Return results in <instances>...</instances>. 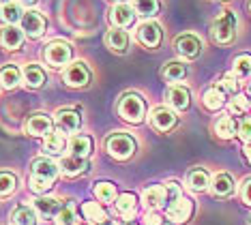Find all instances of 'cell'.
Segmentation results:
<instances>
[{
	"label": "cell",
	"mask_w": 251,
	"mask_h": 225,
	"mask_svg": "<svg viewBox=\"0 0 251 225\" xmlns=\"http://www.w3.org/2000/svg\"><path fill=\"white\" fill-rule=\"evenodd\" d=\"M174 50H176V54H178L180 58L193 60V58H198L200 51H202V41H200L198 34L182 32V34H178V37L174 39Z\"/></svg>",
	"instance_id": "7"
},
{
	"label": "cell",
	"mask_w": 251,
	"mask_h": 225,
	"mask_svg": "<svg viewBox=\"0 0 251 225\" xmlns=\"http://www.w3.org/2000/svg\"><path fill=\"white\" fill-rule=\"evenodd\" d=\"M43 58L50 67L54 69H62V67H69L71 58H73V48L71 43L67 41H52L45 45L43 50Z\"/></svg>",
	"instance_id": "5"
},
{
	"label": "cell",
	"mask_w": 251,
	"mask_h": 225,
	"mask_svg": "<svg viewBox=\"0 0 251 225\" xmlns=\"http://www.w3.org/2000/svg\"><path fill=\"white\" fill-rule=\"evenodd\" d=\"M105 45L114 51V54H125V51L129 50V34H127V30L112 28V30L105 34Z\"/></svg>",
	"instance_id": "25"
},
{
	"label": "cell",
	"mask_w": 251,
	"mask_h": 225,
	"mask_svg": "<svg viewBox=\"0 0 251 225\" xmlns=\"http://www.w3.org/2000/svg\"><path fill=\"white\" fill-rule=\"evenodd\" d=\"M93 193H95V198L99 200V201H103V204H110V201L116 200V187H114V182L110 180H99V182H95V187H93Z\"/></svg>",
	"instance_id": "34"
},
{
	"label": "cell",
	"mask_w": 251,
	"mask_h": 225,
	"mask_svg": "<svg viewBox=\"0 0 251 225\" xmlns=\"http://www.w3.org/2000/svg\"><path fill=\"white\" fill-rule=\"evenodd\" d=\"M82 215H84V219H88V221L95 225H103L107 221V212L103 210V206L97 204V201H84Z\"/></svg>",
	"instance_id": "29"
},
{
	"label": "cell",
	"mask_w": 251,
	"mask_h": 225,
	"mask_svg": "<svg viewBox=\"0 0 251 225\" xmlns=\"http://www.w3.org/2000/svg\"><path fill=\"white\" fill-rule=\"evenodd\" d=\"M54 125L58 126V131L62 135L65 133H75L82 129V116L75 109H58L54 116Z\"/></svg>",
	"instance_id": "14"
},
{
	"label": "cell",
	"mask_w": 251,
	"mask_h": 225,
	"mask_svg": "<svg viewBox=\"0 0 251 225\" xmlns=\"http://www.w3.org/2000/svg\"><path fill=\"white\" fill-rule=\"evenodd\" d=\"M236 135L241 137V140L247 144V142H251V118H245V120H241L238 123V131H236Z\"/></svg>",
	"instance_id": "42"
},
{
	"label": "cell",
	"mask_w": 251,
	"mask_h": 225,
	"mask_svg": "<svg viewBox=\"0 0 251 225\" xmlns=\"http://www.w3.org/2000/svg\"><path fill=\"white\" fill-rule=\"evenodd\" d=\"M69 154L71 157H77V159H88L90 152H93V137L90 135H73L69 144Z\"/></svg>",
	"instance_id": "24"
},
{
	"label": "cell",
	"mask_w": 251,
	"mask_h": 225,
	"mask_svg": "<svg viewBox=\"0 0 251 225\" xmlns=\"http://www.w3.org/2000/svg\"><path fill=\"white\" fill-rule=\"evenodd\" d=\"M39 0H20V4H26V7H32V4H37Z\"/></svg>",
	"instance_id": "46"
},
{
	"label": "cell",
	"mask_w": 251,
	"mask_h": 225,
	"mask_svg": "<svg viewBox=\"0 0 251 225\" xmlns=\"http://www.w3.org/2000/svg\"><path fill=\"white\" fill-rule=\"evenodd\" d=\"M217 86H219L226 95H227V92H230V95H238V90H241V79H238L236 75L230 71V73H226L224 77L219 79V84H217Z\"/></svg>",
	"instance_id": "40"
},
{
	"label": "cell",
	"mask_w": 251,
	"mask_h": 225,
	"mask_svg": "<svg viewBox=\"0 0 251 225\" xmlns=\"http://www.w3.org/2000/svg\"><path fill=\"white\" fill-rule=\"evenodd\" d=\"M62 204L56 198H48V195H39V198L35 200V210L41 215L43 219H56V215L60 212Z\"/></svg>",
	"instance_id": "27"
},
{
	"label": "cell",
	"mask_w": 251,
	"mask_h": 225,
	"mask_svg": "<svg viewBox=\"0 0 251 225\" xmlns=\"http://www.w3.org/2000/svg\"><path fill=\"white\" fill-rule=\"evenodd\" d=\"M133 22H135V11H133L131 4L118 2V4H114V7H112V11H110V24L114 28H121V30H125V28H129Z\"/></svg>",
	"instance_id": "15"
},
{
	"label": "cell",
	"mask_w": 251,
	"mask_h": 225,
	"mask_svg": "<svg viewBox=\"0 0 251 225\" xmlns=\"http://www.w3.org/2000/svg\"><path fill=\"white\" fill-rule=\"evenodd\" d=\"M226 99H227V95L217 84L202 92V103H204V107H206V109H210V112H217V109L224 107Z\"/></svg>",
	"instance_id": "26"
},
{
	"label": "cell",
	"mask_w": 251,
	"mask_h": 225,
	"mask_svg": "<svg viewBox=\"0 0 251 225\" xmlns=\"http://www.w3.org/2000/svg\"><path fill=\"white\" fill-rule=\"evenodd\" d=\"M58 170L62 172V176H67V178H77L90 170V163H88V159H77V157L67 154V157L60 159Z\"/></svg>",
	"instance_id": "17"
},
{
	"label": "cell",
	"mask_w": 251,
	"mask_h": 225,
	"mask_svg": "<svg viewBox=\"0 0 251 225\" xmlns=\"http://www.w3.org/2000/svg\"><path fill=\"white\" fill-rule=\"evenodd\" d=\"M56 223L58 225H82V219L77 217V212L71 204H62L60 212L56 215Z\"/></svg>",
	"instance_id": "38"
},
{
	"label": "cell",
	"mask_w": 251,
	"mask_h": 225,
	"mask_svg": "<svg viewBox=\"0 0 251 225\" xmlns=\"http://www.w3.org/2000/svg\"><path fill=\"white\" fill-rule=\"evenodd\" d=\"M20 28L24 30V34L28 39H41L45 34V28H48V20L39 13V11L30 9L24 11V17L20 22Z\"/></svg>",
	"instance_id": "8"
},
{
	"label": "cell",
	"mask_w": 251,
	"mask_h": 225,
	"mask_svg": "<svg viewBox=\"0 0 251 225\" xmlns=\"http://www.w3.org/2000/svg\"><path fill=\"white\" fill-rule=\"evenodd\" d=\"M187 75H189V67H187V62H182V60H170V62H165L163 69H161V77L168 84H178L187 77Z\"/></svg>",
	"instance_id": "20"
},
{
	"label": "cell",
	"mask_w": 251,
	"mask_h": 225,
	"mask_svg": "<svg viewBox=\"0 0 251 225\" xmlns=\"http://www.w3.org/2000/svg\"><path fill=\"white\" fill-rule=\"evenodd\" d=\"M24 39H26V34L20 26L4 24L0 28V45L4 50H20L24 45Z\"/></svg>",
	"instance_id": "16"
},
{
	"label": "cell",
	"mask_w": 251,
	"mask_h": 225,
	"mask_svg": "<svg viewBox=\"0 0 251 225\" xmlns=\"http://www.w3.org/2000/svg\"><path fill=\"white\" fill-rule=\"evenodd\" d=\"M251 107V101H249V97L247 95H232V99L227 101V109H230V114L232 116H243L245 112Z\"/></svg>",
	"instance_id": "37"
},
{
	"label": "cell",
	"mask_w": 251,
	"mask_h": 225,
	"mask_svg": "<svg viewBox=\"0 0 251 225\" xmlns=\"http://www.w3.org/2000/svg\"><path fill=\"white\" fill-rule=\"evenodd\" d=\"M236 28H238L236 13L230 11V9L221 11V13L213 20V26H210V32H213L215 43H219V45L234 43V39H236Z\"/></svg>",
	"instance_id": "2"
},
{
	"label": "cell",
	"mask_w": 251,
	"mask_h": 225,
	"mask_svg": "<svg viewBox=\"0 0 251 225\" xmlns=\"http://www.w3.org/2000/svg\"><path fill=\"white\" fill-rule=\"evenodd\" d=\"M185 184L193 193H204L210 187V174L204 170V167H193L185 178Z\"/></svg>",
	"instance_id": "19"
},
{
	"label": "cell",
	"mask_w": 251,
	"mask_h": 225,
	"mask_svg": "<svg viewBox=\"0 0 251 225\" xmlns=\"http://www.w3.org/2000/svg\"><path fill=\"white\" fill-rule=\"evenodd\" d=\"M105 150L110 157L118 159V161H127L129 157H133V152L138 150V142L129 133H125V131H118V133H112L105 140Z\"/></svg>",
	"instance_id": "4"
},
{
	"label": "cell",
	"mask_w": 251,
	"mask_h": 225,
	"mask_svg": "<svg viewBox=\"0 0 251 225\" xmlns=\"http://www.w3.org/2000/svg\"><path fill=\"white\" fill-rule=\"evenodd\" d=\"M112 2H116V4H118V2H125V0H112Z\"/></svg>",
	"instance_id": "49"
},
{
	"label": "cell",
	"mask_w": 251,
	"mask_h": 225,
	"mask_svg": "<svg viewBox=\"0 0 251 225\" xmlns=\"http://www.w3.org/2000/svg\"><path fill=\"white\" fill-rule=\"evenodd\" d=\"M123 225H135V223H133V221H125Z\"/></svg>",
	"instance_id": "48"
},
{
	"label": "cell",
	"mask_w": 251,
	"mask_h": 225,
	"mask_svg": "<svg viewBox=\"0 0 251 225\" xmlns=\"http://www.w3.org/2000/svg\"><path fill=\"white\" fill-rule=\"evenodd\" d=\"M243 154H245V159H247L249 163H251V142H247V144H245V148H243Z\"/></svg>",
	"instance_id": "45"
},
{
	"label": "cell",
	"mask_w": 251,
	"mask_h": 225,
	"mask_svg": "<svg viewBox=\"0 0 251 225\" xmlns=\"http://www.w3.org/2000/svg\"><path fill=\"white\" fill-rule=\"evenodd\" d=\"M193 215V201L189 198H178L174 204L165 206V217L170 219V223H176V225H182L187 223Z\"/></svg>",
	"instance_id": "11"
},
{
	"label": "cell",
	"mask_w": 251,
	"mask_h": 225,
	"mask_svg": "<svg viewBox=\"0 0 251 225\" xmlns=\"http://www.w3.org/2000/svg\"><path fill=\"white\" fill-rule=\"evenodd\" d=\"M210 191H213L217 198H230L236 191V182H234L232 174L227 172H219L210 178Z\"/></svg>",
	"instance_id": "18"
},
{
	"label": "cell",
	"mask_w": 251,
	"mask_h": 225,
	"mask_svg": "<svg viewBox=\"0 0 251 225\" xmlns=\"http://www.w3.org/2000/svg\"><path fill=\"white\" fill-rule=\"evenodd\" d=\"M236 131H238V125L234 123L232 116H221L217 118L215 123V133L219 140H232V137H236Z\"/></svg>",
	"instance_id": "31"
},
{
	"label": "cell",
	"mask_w": 251,
	"mask_h": 225,
	"mask_svg": "<svg viewBox=\"0 0 251 225\" xmlns=\"http://www.w3.org/2000/svg\"><path fill=\"white\" fill-rule=\"evenodd\" d=\"M22 79L26 82L28 88L39 90L45 86V71L41 65H35V62H28V65L22 69Z\"/></svg>",
	"instance_id": "23"
},
{
	"label": "cell",
	"mask_w": 251,
	"mask_h": 225,
	"mask_svg": "<svg viewBox=\"0 0 251 225\" xmlns=\"http://www.w3.org/2000/svg\"><path fill=\"white\" fill-rule=\"evenodd\" d=\"M114 206H116V212L125 221H131L138 212V198H135V193H121L114 200Z\"/></svg>",
	"instance_id": "22"
},
{
	"label": "cell",
	"mask_w": 251,
	"mask_h": 225,
	"mask_svg": "<svg viewBox=\"0 0 251 225\" xmlns=\"http://www.w3.org/2000/svg\"><path fill=\"white\" fill-rule=\"evenodd\" d=\"M168 221L159 215L157 210H148L146 212V217H144V225H165Z\"/></svg>",
	"instance_id": "43"
},
{
	"label": "cell",
	"mask_w": 251,
	"mask_h": 225,
	"mask_svg": "<svg viewBox=\"0 0 251 225\" xmlns=\"http://www.w3.org/2000/svg\"><path fill=\"white\" fill-rule=\"evenodd\" d=\"M67 148V137L60 131H52L50 135L43 137V150L45 154H60Z\"/></svg>",
	"instance_id": "30"
},
{
	"label": "cell",
	"mask_w": 251,
	"mask_h": 225,
	"mask_svg": "<svg viewBox=\"0 0 251 225\" xmlns=\"http://www.w3.org/2000/svg\"><path fill=\"white\" fill-rule=\"evenodd\" d=\"M22 17H24V9H22L20 2H9V4H4V7H0V20H2L4 24L18 26L22 22Z\"/></svg>",
	"instance_id": "33"
},
{
	"label": "cell",
	"mask_w": 251,
	"mask_h": 225,
	"mask_svg": "<svg viewBox=\"0 0 251 225\" xmlns=\"http://www.w3.org/2000/svg\"><path fill=\"white\" fill-rule=\"evenodd\" d=\"M58 163L52 157H37L30 163V178H28V187L32 193H48L52 184L58 178Z\"/></svg>",
	"instance_id": "1"
},
{
	"label": "cell",
	"mask_w": 251,
	"mask_h": 225,
	"mask_svg": "<svg viewBox=\"0 0 251 225\" xmlns=\"http://www.w3.org/2000/svg\"><path fill=\"white\" fill-rule=\"evenodd\" d=\"M232 73L238 79L251 77V54H238L232 62Z\"/></svg>",
	"instance_id": "36"
},
{
	"label": "cell",
	"mask_w": 251,
	"mask_h": 225,
	"mask_svg": "<svg viewBox=\"0 0 251 225\" xmlns=\"http://www.w3.org/2000/svg\"><path fill=\"white\" fill-rule=\"evenodd\" d=\"M62 82H65L69 88H86L90 84V69L84 60H75L71 62L69 67L62 73Z\"/></svg>",
	"instance_id": "6"
},
{
	"label": "cell",
	"mask_w": 251,
	"mask_h": 225,
	"mask_svg": "<svg viewBox=\"0 0 251 225\" xmlns=\"http://www.w3.org/2000/svg\"><path fill=\"white\" fill-rule=\"evenodd\" d=\"M176 123H178V116H176L174 109H170V107L159 105V107H155L151 114H148V125H151L152 129L161 131V133L174 129Z\"/></svg>",
	"instance_id": "10"
},
{
	"label": "cell",
	"mask_w": 251,
	"mask_h": 225,
	"mask_svg": "<svg viewBox=\"0 0 251 225\" xmlns=\"http://www.w3.org/2000/svg\"><path fill=\"white\" fill-rule=\"evenodd\" d=\"M18 189V176L11 172H0V198H9Z\"/></svg>",
	"instance_id": "39"
},
{
	"label": "cell",
	"mask_w": 251,
	"mask_h": 225,
	"mask_svg": "<svg viewBox=\"0 0 251 225\" xmlns=\"http://www.w3.org/2000/svg\"><path fill=\"white\" fill-rule=\"evenodd\" d=\"M9 2H13V0H0V7H4V4H9Z\"/></svg>",
	"instance_id": "47"
},
{
	"label": "cell",
	"mask_w": 251,
	"mask_h": 225,
	"mask_svg": "<svg viewBox=\"0 0 251 225\" xmlns=\"http://www.w3.org/2000/svg\"><path fill=\"white\" fill-rule=\"evenodd\" d=\"M241 198H243L245 204L251 206V176L243 182V187H241Z\"/></svg>",
	"instance_id": "44"
},
{
	"label": "cell",
	"mask_w": 251,
	"mask_h": 225,
	"mask_svg": "<svg viewBox=\"0 0 251 225\" xmlns=\"http://www.w3.org/2000/svg\"><path fill=\"white\" fill-rule=\"evenodd\" d=\"M26 133L32 137H45L54 131V118L48 116V114H32L30 118L26 120Z\"/></svg>",
	"instance_id": "12"
},
{
	"label": "cell",
	"mask_w": 251,
	"mask_h": 225,
	"mask_svg": "<svg viewBox=\"0 0 251 225\" xmlns=\"http://www.w3.org/2000/svg\"><path fill=\"white\" fill-rule=\"evenodd\" d=\"M11 223L13 225H37V212L30 206H18L11 210Z\"/></svg>",
	"instance_id": "32"
},
{
	"label": "cell",
	"mask_w": 251,
	"mask_h": 225,
	"mask_svg": "<svg viewBox=\"0 0 251 225\" xmlns=\"http://www.w3.org/2000/svg\"><path fill=\"white\" fill-rule=\"evenodd\" d=\"M20 82H24V79H22V69L18 65H4L0 69V86L4 90L18 88Z\"/></svg>",
	"instance_id": "28"
},
{
	"label": "cell",
	"mask_w": 251,
	"mask_h": 225,
	"mask_svg": "<svg viewBox=\"0 0 251 225\" xmlns=\"http://www.w3.org/2000/svg\"><path fill=\"white\" fill-rule=\"evenodd\" d=\"M249 225H251V221H249Z\"/></svg>",
	"instance_id": "52"
},
{
	"label": "cell",
	"mask_w": 251,
	"mask_h": 225,
	"mask_svg": "<svg viewBox=\"0 0 251 225\" xmlns=\"http://www.w3.org/2000/svg\"><path fill=\"white\" fill-rule=\"evenodd\" d=\"M247 7H249V13H251V0H249V4H247Z\"/></svg>",
	"instance_id": "51"
},
{
	"label": "cell",
	"mask_w": 251,
	"mask_h": 225,
	"mask_svg": "<svg viewBox=\"0 0 251 225\" xmlns=\"http://www.w3.org/2000/svg\"><path fill=\"white\" fill-rule=\"evenodd\" d=\"M247 88H249V95H251V79H249V86H247Z\"/></svg>",
	"instance_id": "50"
},
{
	"label": "cell",
	"mask_w": 251,
	"mask_h": 225,
	"mask_svg": "<svg viewBox=\"0 0 251 225\" xmlns=\"http://www.w3.org/2000/svg\"><path fill=\"white\" fill-rule=\"evenodd\" d=\"M131 7L142 17H155L159 13V9H161V2L159 0H133Z\"/></svg>",
	"instance_id": "35"
},
{
	"label": "cell",
	"mask_w": 251,
	"mask_h": 225,
	"mask_svg": "<svg viewBox=\"0 0 251 225\" xmlns=\"http://www.w3.org/2000/svg\"><path fill=\"white\" fill-rule=\"evenodd\" d=\"M165 99H168L170 107L176 112H185L191 105V90L182 84H172L165 92Z\"/></svg>",
	"instance_id": "13"
},
{
	"label": "cell",
	"mask_w": 251,
	"mask_h": 225,
	"mask_svg": "<svg viewBox=\"0 0 251 225\" xmlns=\"http://www.w3.org/2000/svg\"><path fill=\"white\" fill-rule=\"evenodd\" d=\"M165 193H168L165 206L174 204V201L178 200V198H182V189H180V184H178V182H174V180H170L168 184H165Z\"/></svg>",
	"instance_id": "41"
},
{
	"label": "cell",
	"mask_w": 251,
	"mask_h": 225,
	"mask_svg": "<svg viewBox=\"0 0 251 225\" xmlns=\"http://www.w3.org/2000/svg\"><path fill=\"white\" fill-rule=\"evenodd\" d=\"M165 200H168V193H165L163 184H151V187H146L144 193H142V201H144L151 210L163 208Z\"/></svg>",
	"instance_id": "21"
},
{
	"label": "cell",
	"mask_w": 251,
	"mask_h": 225,
	"mask_svg": "<svg viewBox=\"0 0 251 225\" xmlns=\"http://www.w3.org/2000/svg\"><path fill=\"white\" fill-rule=\"evenodd\" d=\"M138 41L148 50H157L163 41V30L155 20H146L138 26Z\"/></svg>",
	"instance_id": "9"
},
{
	"label": "cell",
	"mask_w": 251,
	"mask_h": 225,
	"mask_svg": "<svg viewBox=\"0 0 251 225\" xmlns=\"http://www.w3.org/2000/svg\"><path fill=\"white\" fill-rule=\"evenodd\" d=\"M118 114L123 120H127L131 125H140L146 116V103L144 97L138 92H127L123 95V99L118 101Z\"/></svg>",
	"instance_id": "3"
}]
</instances>
